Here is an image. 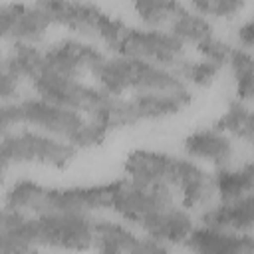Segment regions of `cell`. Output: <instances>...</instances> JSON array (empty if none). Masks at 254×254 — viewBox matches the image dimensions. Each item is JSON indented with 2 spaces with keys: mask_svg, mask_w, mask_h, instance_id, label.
<instances>
[{
  "mask_svg": "<svg viewBox=\"0 0 254 254\" xmlns=\"http://www.w3.org/2000/svg\"><path fill=\"white\" fill-rule=\"evenodd\" d=\"M20 81H22V77H18L16 73H12L8 69H2L0 71V99H2V103L16 99Z\"/></svg>",
  "mask_w": 254,
  "mask_h": 254,
  "instance_id": "4dcf8cb0",
  "label": "cell"
},
{
  "mask_svg": "<svg viewBox=\"0 0 254 254\" xmlns=\"http://www.w3.org/2000/svg\"><path fill=\"white\" fill-rule=\"evenodd\" d=\"M77 151L79 149L73 147L69 141L34 127L12 129L8 133H2L0 141L2 173H6L10 165H44L54 169H65L73 163Z\"/></svg>",
  "mask_w": 254,
  "mask_h": 254,
  "instance_id": "277c9868",
  "label": "cell"
},
{
  "mask_svg": "<svg viewBox=\"0 0 254 254\" xmlns=\"http://www.w3.org/2000/svg\"><path fill=\"white\" fill-rule=\"evenodd\" d=\"M115 181L99 185H73V187H46L42 212H93L111 208Z\"/></svg>",
  "mask_w": 254,
  "mask_h": 254,
  "instance_id": "30bf717a",
  "label": "cell"
},
{
  "mask_svg": "<svg viewBox=\"0 0 254 254\" xmlns=\"http://www.w3.org/2000/svg\"><path fill=\"white\" fill-rule=\"evenodd\" d=\"M185 246L198 254H242L254 252V236L230 228L200 224L194 226Z\"/></svg>",
  "mask_w": 254,
  "mask_h": 254,
  "instance_id": "9a60e30c",
  "label": "cell"
},
{
  "mask_svg": "<svg viewBox=\"0 0 254 254\" xmlns=\"http://www.w3.org/2000/svg\"><path fill=\"white\" fill-rule=\"evenodd\" d=\"M93 248L99 252H107V254H115V252L155 254V252H167L171 246H167L147 234L139 236L123 222L99 218V220H95Z\"/></svg>",
  "mask_w": 254,
  "mask_h": 254,
  "instance_id": "4fadbf2b",
  "label": "cell"
},
{
  "mask_svg": "<svg viewBox=\"0 0 254 254\" xmlns=\"http://www.w3.org/2000/svg\"><path fill=\"white\" fill-rule=\"evenodd\" d=\"M238 42L242 48L254 50V20H248L238 28Z\"/></svg>",
  "mask_w": 254,
  "mask_h": 254,
  "instance_id": "1f68e13d",
  "label": "cell"
},
{
  "mask_svg": "<svg viewBox=\"0 0 254 254\" xmlns=\"http://www.w3.org/2000/svg\"><path fill=\"white\" fill-rule=\"evenodd\" d=\"M22 125L40 129V131L56 135L60 139H65L79 151L99 147L111 133L105 125L87 117L85 113L52 103L40 95L26 97L20 101L14 99V101L2 103L0 131L8 133Z\"/></svg>",
  "mask_w": 254,
  "mask_h": 254,
  "instance_id": "6da1fadb",
  "label": "cell"
},
{
  "mask_svg": "<svg viewBox=\"0 0 254 254\" xmlns=\"http://www.w3.org/2000/svg\"><path fill=\"white\" fill-rule=\"evenodd\" d=\"M109 50L113 54L147 60L171 69H175L185 56V44L169 30L165 32L161 28H135L127 24L121 28Z\"/></svg>",
  "mask_w": 254,
  "mask_h": 254,
  "instance_id": "52a82bcc",
  "label": "cell"
},
{
  "mask_svg": "<svg viewBox=\"0 0 254 254\" xmlns=\"http://www.w3.org/2000/svg\"><path fill=\"white\" fill-rule=\"evenodd\" d=\"M2 69L32 81L44 69V52H40L34 44H12L10 52L2 60Z\"/></svg>",
  "mask_w": 254,
  "mask_h": 254,
  "instance_id": "603a6c76",
  "label": "cell"
},
{
  "mask_svg": "<svg viewBox=\"0 0 254 254\" xmlns=\"http://www.w3.org/2000/svg\"><path fill=\"white\" fill-rule=\"evenodd\" d=\"M244 169L248 171V175L252 177V181H254V163H248V165H244Z\"/></svg>",
  "mask_w": 254,
  "mask_h": 254,
  "instance_id": "d6a6232c",
  "label": "cell"
},
{
  "mask_svg": "<svg viewBox=\"0 0 254 254\" xmlns=\"http://www.w3.org/2000/svg\"><path fill=\"white\" fill-rule=\"evenodd\" d=\"M105 54L93 44L64 38L48 46L44 52V67L67 77H81L83 73H93V69L101 64Z\"/></svg>",
  "mask_w": 254,
  "mask_h": 254,
  "instance_id": "8fae6325",
  "label": "cell"
},
{
  "mask_svg": "<svg viewBox=\"0 0 254 254\" xmlns=\"http://www.w3.org/2000/svg\"><path fill=\"white\" fill-rule=\"evenodd\" d=\"M91 75L103 91L117 97L143 91H167L187 85L171 67L121 54H113L111 58L105 56Z\"/></svg>",
  "mask_w": 254,
  "mask_h": 254,
  "instance_id": "7a4b0ae2",
  "label": "cell"
},
{
  "mask_svg": "<svg viewBox=\"0 0 254 254\" xmlns=\"http://www.w3.org/2000/svg\"><path fill=\"white\" fill-rule=\"evenodd\" d=\"M139 228L143 230V234H147L167 246H177V244L187 242V238L194 230V220L187 206L171 204V206L161 208V210L149 214L147 218H143Z\"/></svg>",
  "mask_w": 254,
  "mask_h": 254,
  "instance_id": "2e32d148",
  "label": "cell"
},
{
  "mask_svg": "<svg viewBox=\"0 0 254 254\" xmlns=\"http://www.w3.org/2000/svg\"><path fill=\"white\" fill-rule=\"evenodd\" d=\"M196 52L202 58H206V60H212V62H218L220 65H226L228 64V58H230V52H232V46H228L224 40L212 36L208 42H204L202 46H198Z\"/></svg>",
  "mask_w": 254,
  "mask_h": 254,
  "instance_id": "f546056e",
  "label": "cell"
},
{
  "mask_svg": "<svg viewBox=\"0 0 254 254\" xmlns=\"http://www.w3.org/2000/svg\"><path fill=\"white\" fill-rule=\"evenodd\" d=\"M34 4L44 10L52 24L64 26L73 34L99 40L105 48L115 42L125 26L123 20L109 16L97 4L85 0H34Z\"/></svg>",
  "mask_w": 254,
  "mask_h": 254,
  "instance_id": "5b68a950",
  "label": "cell"
},
{
  "mask_svg": "<svg viewBox=\"0 0 254 254\" xmlns=\"http://www.w3.org/2000/svg\"><path fill=\"white\" fill-rule=\"evenodd\" d=\"M183 149H185L187 157L214 165L216 169L226 167L234 153L230 135L226 131L218 129L216 125L202 127V129L189 133L183 141Z\"/></svg>",
  "mask_w": 254,
  "mask_h": 254,
  "instance_id": "ac0fdd59",
  "label": "cell"
},
{
  "mask_svg": "<svg viewBox=\"0 0 254 254\" xmlns=\"http://www.w3.org/2000/svg\"><path fill=\"white\" fill-rule=\"evenodd\" d=\"M212 187L220 200H234L254 190V181L248 171L242 169H228L220 167L212 175Z\"/></svg>",
  "mask_w": 254,
  "mask_h": 254,
  "instance_id": "484cf974",
  "label": "cell"
},
{
  "mask_svg": "<svg viewBox=\"0 0 254 254\" xmlns=\"http://www.w3.org/2000/svg\"><path fill=\"white\" fill-rule=\"evenodd\" d=\"M167 26H169V32L175 38H179L185 46L189 44V46L198 48L214 36V30H212L210 22L204 16H200L198 12L189 10L185 6L175 14V18Z\"/></svg>",
  "mask_w": 254,
  "mask_h": 254,
  "instance_id": "44dd1931",
  "label": "cell"
},
{
  "mask_svg": "<svg viewBox=\"0 0 254 254\" xmlns=\"http://www.w3.org/2000/svg\"><path fill=\"white\" fill-rule=\"evenodd\" d=\"M38 248L36 216L4 206L0 216V254H28Z\"/></svg>",
  "mask_w": 254,
  "mask_h": 254,
  "instance_id": "e0dca14e",
  "label": "cell"
},
{
  "mask_svg": "<svg viewBox=\"0 0 254 254\" xmlns=\"http://www.w3.org/2000/svg\"><path fill=\"white\" fill-rule=\"evenodd\" d=\"M44 192H46L44 185H40L32 179H16L4 194V206L40 214Z\"/></svg>",
  "mask_w": 254,
  "mask_h": 254,
  "instance_id": "d4e9b609",
  "label": "cell"
},
{
  "mask_svg": "<svg viewBox=\"0 0 254 254\" xmlns=\"http://www.w3.org/2000/svg\"><path fill=\"white\" fill-rule=\"evenodd\" d=\"M133 8L147 28H161L175 18L183 4L179 0H133Z\"/></svg>",
  "mask_w": 254,
  "mask_h": 254,
  "instance_id": "4316f807",
  "label": "cell"
},
{
  "mask_svg": "<svg viewBox=\"0 0 254 254\" xmlns=\"http://www.w3.org/2000/svg\"><path fill=\"white\" fill-rule=\"evenodd\" d=\"M173 189L179 190L183 206L196 208L208 202L214 187H212V175L198 165V161L190 157H177L175 167V179Z\"/></svg>",
  "mask_w": 254,
  "mask_h": 254,
  "instance_id": "d6986e66",
  "label": "cell"
},
{
  "mask_svg": "<svg viewBox=\"0 0 254 254\" xmlns=\"http://www.w3.org/2000/svg\"><path fill=\"white\" fill-rule=\"evenodd\" d=\"M177 167V155L153 149H133L123 161V173L127 179L141 185H169L173 189Z\"/></svg>",
  "mask_w": 254,
  "mask_h": 254,
  "instance_id": "5bb4252c",
  "label": "cell"
},
{
  "mask_svg": "<svg viewBox=\"0 0 254 254\" xmlns=\"http://www.w3.org/2000/svg\"><path fill=\"white\" fill-rule=\"evenodd\" d=\"M34 91L58 105L75 109L79 113H85L87 117L95 119L103 113L111 93L103 91L99 85H87L77 77H67L62 73H56L52 69H42L32 81Z\"/></svg>",
  "mask_w": 254,
  "mask_h": 254,
  "instance_id": "8992f818",
  "label": "cell"
},
{
  "mask_svg": "<svg viewBox=\"0 0 254 254\" xmlns=\"http://www.w3.org/2000/svg\"><path fill=\"white\" fill-rule=\"evenodd\" d=\"M190 103H192V91L189 89V85L167 91L133 93L131 97L111 95L97 121L105 125L109 131H115L145 121H159L165 117H173Z\"/></svg>",
  "mask_w": 254,
  "mask_h": 254,
  "instance_id": "3957f363",
  "label": "cell"
},
{
  "mask_svg": "<svg viewBox=\"0 0 254 254\" xmlns=\"http://www.w3.org/2000/svg\"><path fill=\"white\" fill-rule=\"evenodd\" d=\"M200 220L208 226L248 232L254 226V190L234 200H220V204L204 210Z\"/></svg>",
  "mask_w": 254,
  "mask_h": 254,
  "instance_id": "ffe728a7",
  "label": "cell"
},
{
  "mask_svg": "<svg viewBox=\"0 0 254 254\" xmlns=\"http://www.w3.org/2000/svg\"><path fill=\"white\" fill-rule=\"evenodd\" d=\"M175 204V194L169 185H141L131 179H115L111 208L125 222L141 224L149 214Z\"/></svg>",
  "mask_w": 254,
  "mask_h": 254,
  "instance_id": "9c48e42d",
  "label": "cell"
},
{
  "mask_svg": "<svg viewBox=\"0 0 254 254\" xmlns=\"http://www.w3.org/2000/svg\"><path fill=\"white\" fill-rule=\"evenodd\" d=\"M190 8L204 18L228 20L240 14L246 6V0H189Z\"/></svg>",
  "mask_w": 254,
  "mask_h": 254,
  "instance_id": "f1b7e54d",
  "label": "cell"
},
{
  "mask_svg": "<svg viewBox=\"0 0 254 254\" xmlns=\"http://www.w3.org/2000/svg\"><path fill=\"white\" fill-rule=\"evenodd\" d=\"M214 125L254 149V111L246 107L242 99L236 97L234 101H230L226 111L216 119Z\"/></svg>",
  "mask_w": 254,
  "mask_h": 254,
  "instance_id": "7402d4cb",
  "label": "cell"
},
{
  "mask_svg": "<svg viewBox=\"0 0 254 254\" xmlns=\"http://www.w3.org/2000/svg\"><path fill=\"white\" fill-rule=\"evenodd\" d=\"M50 26V18L36 4L6 2L0 8V32L6 42L38 44Z\"/></svg>",
  "mask_w": 254,
  "mask_h": 254,
  "instance_id": "7c38bea8",
  "label": "cell"
},
{
  "mask_svg": "<svg viewBox=\"0 0 254 254\" xmlns=\"http://www.w3.org/2000/svg\"><path fill=\"white\" fill-rule=\"evenodd\" d=\"M226 65L234 81L236 97L242 101H254V54L246 48H232Z\"/></svg>",
  "mask_w": 254,
  "mask_h": 254,
  "instance_id": "cb8c5ba5",
  "label": "cell"
},
{
  "mask_svg": "<svg viewBox=\"0 0 254 254\" xmlns=\"http://www.w3.org/2000/svg\"><path fill=\"white\" fill-rule=\"evenodd\" d=\"M38 246L58 250H83L93 246L95 218L89 212L36 214Z\"/></svg>",
  "mask_w": 254,
  "mask_h": 254,
  "instance_id": "ba28073f",
  "label": "cell"
},
{
  "mask_svg": "<svg viewBox=\"0 0 254 254\" xmlns=\"http://www.w3.org/2000/svg\"><path fill=\"white\" fill-rule=\"evenodd\" d=\"M224 65H220L218 62L200 58V60H181L179 65L175 67V71L183 77V81L187 85H196V87H208L212 85V81L216 79V75L222 71Z\"/></svg>",
  "mask_w": 254,
  "mask_h": 254,
  "instance_id": "83f0119b",
  "label": "cell"
}]
</instances>
